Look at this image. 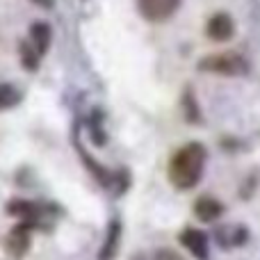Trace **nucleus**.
<instances>
[{
    "mask_svg": "<svg viewBox=\"0 0 260 260\" xmlns=\"http://www.w3.org/2000/svg\"><path fill=\"white\" fill-rule=\"evenodd\" d=\"M206 146L199 142H189L180 146L169 160V180L178 189H192L199 185L206 167Z\"/></svg>",
    "mask_w": 260,
    "mask_h": 260,
    "instance_id": "nucleus-1",
    "label": "nucleus"
},
{
    "mask_svg": "<svg viewBox=\"0 0 260 260\" xmlns=\"http://www.w3.org/2000/svg\"><path fill=\"white\" fill-rule=\"evenodd\" d=\"M199 69L219 76H244L249 71V62L240 53H215L199 62Z\"/></svg>",
    "mask_w": 260,
    "mask_h": 260,
    "instance_id": "nucleus-2",
    "label": "nucleus"
},
{
    "mask_svg": "<svg viewBox=\"0 0 260 260\" xmlns=\"http://www.w3.org/2000/svg\"><path fill=\"white\" fill-rule=\"evenodd\" d=\"M30 221H23L16 229H12V233L5 238V249L12 258H23L27 253V249H30Z\"/></svg>",
    "mask_w": 260,
    "mask_h": 260,
    "instance_id": "nucleus-3",
    "label": "nucleus"
},
{
    "mask_svg": "<svg viewBox=\"0 0 260 260\" xmlns=\"http://www.w3.org/2000/svg\"><path fill=\"white\" fill-rule=\"evenodd\" d=\"M180 0H139V12L148 21H167L178 9Z\"/></svg>",
    "mask_w": 260,
    "mask_h": 260,
    "instance_id": "nucleus-4",
    "label": "nucleus"
},
{
    "mask_svg": "<svg viewBox=\"0 0 260 260\" xmlns=\"http://www.w3.org/2000/svg\"><path fill=\"white\" fill-rule=\"evenodd\" d=\"M180 244L199 260H208V238L199 229H185L180 233Z\"/></svg>",
    "mask_w": 260,
    "mask_h": 260,
    "instance_id": "nucleus-5",
    "label": "nucleus"
},
{
    "mask_svg": "<svg viewBox=\"0 0 260 260\" xmlns=\"http://www.w3.org/2000/svg\"><path fill=\"white\" fill-rule=\"evenodd\" d=\"M206 32H208V37H210L212 41H229L231 37H233V32H235L233 18H231L229 14H224V12L215 14V16H210V21H208Z\"/></svg>",
    "mask_w": 260,
    "mask_h": 260,
    "instance_id": "nucleus-6",
    "label": "nucleus"
},
{
    "mask_svg": "<svg viewBox=\"0 0 260 260\" xmlns=\"http://www.w3.org/2000/svg\"><path fill=\"white\" fill-rule=\"evenodd\" d=\"M221 212H224V206H221L217 199H212V197H201L197 203H194V215H197L201 221L219 219Z\"/></svg>",
    "mask_w": 260,
    "mask_h": 260,
    "instance_id": "nucleus-7",
    "label": "nucleus"
},
{
    "mask_svg": "<svg viewBox=\"0 0 260 260\" xmlns=\"http://www.w3.org/2000/svg\"><path fill=\"white\" fill-rule=\"evenodd\" d=\"M119 242H121V224L114 219L110 221V229H108V235H105L103 249L99 253V260H112L119 251Z\"/></svg>",
    "mask_w": 260,
    "mask_h": 260,
    "instance_id": "nucleus-8",
    "label": "nucleus"
},
{
    "mask_svg": "<svg viewBox=\"0 0 260 260\" xmlns=\"http://www.w3.org/2000/svg\"><path fill=\"white\" fill-rule=\"evenodd\" d=\"M30 46L39 55H44L50 46V27L46 23H35L30 27Z\"/></svg>",
    "mask_w": 260,
    "mask_h": 260,
    "instance_id": "nucleus-9",
    "label": "nucleus"
},
{
    "mask_svg": "<svg viewBox=\"0 0 260 260\" xmlns=\"http://www.w3.org/2000/svg\"><path fill=\"white\" fill-rule=\"evenodd\" d=\"M7 212H9V215L23 217V219L30 221V224L41 215L39 206H37V203H30V201H12V203L7 206Z\"/></svg>",
    "mask_w": 260,
    "mask_h": 260,
    "instance_id": "nucleus-10",
    "label": "nucleus"
},
{
    "mask_svg": "<svg viewBox=\"0 0 260 260\" xmlns=\"http://www.w3.org/2000/svg\"><path fill=\"white\" fill-rule=\"evenodd\" d=\"M21 55H23V67H25L27 71H35L37 64H39V57H41V55L37 53L35 48H32L30 41H23V44H21Z\"/></svg>",
    "mask_w": 260,
    "mask_h": 260,
    "instance_id": "nucleus-11",
    "label": "nucleus"
},
{
    "mask_svg": "<svg viewBox=\"0 0 260 260\" xmlns=\"http://www.w3.org/2000/svg\"><path fill=\"white\" fill-rule=\"evenodd\" d=\"M18 103V91L12 85H0V112Z\"/></svg>",
    "mask_w": 260,
    "mask_h": 260,
    "instance_id": "nucleus-12",
    "label": "nucleus"
},
{
    "mask_svg": "<svg viewBox=\"0 0 260 260\" xmlns=\"http://www.w3.org/2000/svg\"><path fill=\"white\" fill-rule=\"evenodd\" d=\"M155 258H157V260H183L180 256H176L174 251H160Z\"/></svg>",
    "mask_w": 260,
    "mask_h": 260,
    "instance_id": "nucleus-13",
    "label": "nucleus"
},
{
    "mask_svg": "<svg viewBox=\"0 0 260 260\" xmlns=\"http://www.w3.org/2000/svg\"><path fill=\"white\" fill-rule=\"evenodd\" d=\"M32 3H37V5H41V7H48L53 0H32Z\"/></svg>",
    "mask_w": 260,
    "mask_h": 260,
    "instance_id": "nucleus-14",
    "label": "nucleus"
}]
</instances>
